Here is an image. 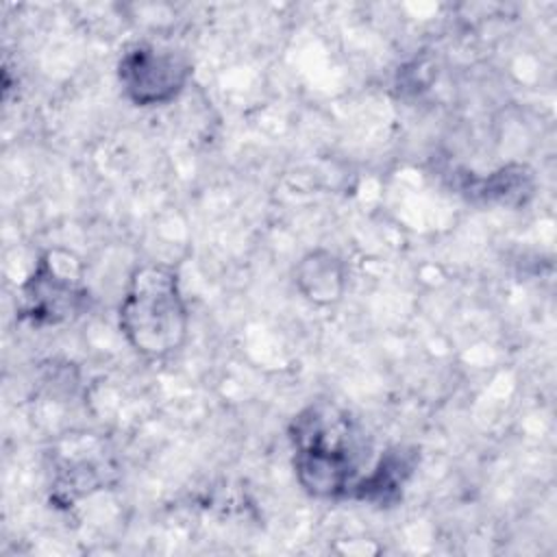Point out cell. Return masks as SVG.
Returning <instances> with one entry per match:
<instances>
[{
    "label": "cell",
    "instance_id": "cell-4",
    "mask_svg": "<svg viewBox=\"0 0 557 557\" xmlns=\"http://www.w3.org/2000/svg\"><path fill=\"white\" fill-rule=\"evenodd\" d=\"M191 63L183 52L154 44H137L117 63L124 96L137 107L172 102L189 83Z\"/></svg>",
    "mask_w": 557,
    "mask_h": 557
},
{
    "label": "cell",
    "instance_id": "cell-6",
    "mask_svg": "<svg viewBox=\"0 0 557 557\" xmlns=\"http://www.w3.org/2000/svg\"><path fill=\"white\" fill-rule=\"evenodd\" d=\"M296 289L313 305H333L337 302L348 283L344 261L324 248L309 250L294 270Z\"/></svg>",
    "mask_w": 557,
    "mask_h": 557
},
{
    "label": "cell",
    "instance_id": "cell-5",
    "mask_svg": "<svg viewBox=\"0 0 557 557\" xmlns=\"http://www.w3.org/2000/svg\"><path fill=\"white\" fill-rule=\"evenodd\" d=\"M418 448L413 446H392L387 448L370 472L357 479L350 498L374 505L392 507L403 498V490L409 483L413 470L418 468Z\"/></svg>",
    "mask_w": 557,
    "mask_h": 557
},
{
    "label": "cell",
    "instance_id": "cell-1",
    "mask_svg": "<svg viewBox=\"0 0 557 557\" xmlns=\"http://www.w3.org/2000/svg\"><path fill=\"white\" fill-rule=\"evenodd\" d=\"M289 440L296 481L309 496H350L361 476V433L348 411L331 400H315L292 420Z\"/></svg>",
    "mask_w": 557,
    "mask_h": 557
},
{
    "label": "cell",
    "instance_id": "cell-3",
    "mask_svg": "<svg viewBox=\"0 0 557 557\" xmlns=\"http://www.w3.org/2000/svg\"><path fill=\"white\" fill-rule=\"evenodd\" d=\"M89 289L81 259L70 250H46L17 294V313L30 324H61L85 311Z\"/></svg>",
    "mask_w": 557,
    "mask_h": 557
},
{
    "label": "cell",
    "instance_id": "cell-2",
    "mask_svg": "<svg viewBox=\"0 0 557 557\" xmlns=\"http://www.w3.org/2000/svg\"><path fill=\"white\" fill-rule=\"evenodd\" d=\"M117 322L128 346L146 359H163L183 348L189 311L174 265H137L124 287Z\"/></svg>",
    "mask_w": 557,
    "mask_h": 557
},
{
    "label": "cell",
    "instance_id": "cell-7",
    "mask_svg": "<svg viewBox=\"0 0 557 557\" xmlns=\"http://www.w3.org/2000/svg\"><path fill=\"white\" fill-rule=\"evenodd\" d=\"M470 191L490 202L520 205L533 194V176L524 165H507L487 178H479L476 185H470Z\"/></svg>",
    "mask_w": 557,
    "mask_h": 557
}]
</instances>
